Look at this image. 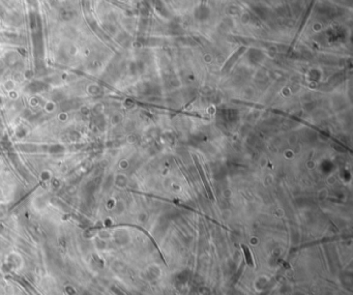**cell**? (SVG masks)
Instances as JSON below:
<instances>
[{
	"mask_svg": "<svg viewBox=\"0 0 353 295\" xmlns=\"http://www.w3.org/2000/svg\"><path fill=\"white\" fill-rule=\"evenodd\" d=\"M241 248H242V251H244V257H245V261H247V264L249 266H251V267H253V266H254V262H253V258H252L251 252H249V248L247 246H244V244H242Z\"/></svg>",
	"mask_w": 353,
	"mask_h": 295,
	"instance_id": "2",
	"label": "cell"
},
{
	"mask_svg": "<svg viewBox=\"0 0 353 295\" xmlns=\"http://www.w3.org/2000/svg\"><path fill=\"white\" fill-rule=\"evenodd\" d=\"M193 159H194L195 165H196V167H197V169H198L199 175H200V177H201V180H202L203 184H204L206 192H207L208 197H209L210 199H211V200H213V199H215V197H213L212 191H211V189H210L209 183H208V181H207V178H206V176H205V174H204V170H203V168H202L201 165H200V163H199V159H198L197 156H196V155H193Z\"/></svg>",
	"mask_w": 353,
	"mask_h": 295,
	"instance_id": "1",
	"label": "cell"
}]
</instances>
